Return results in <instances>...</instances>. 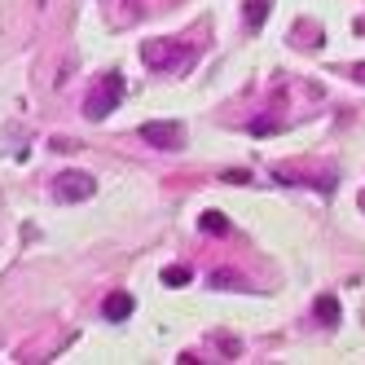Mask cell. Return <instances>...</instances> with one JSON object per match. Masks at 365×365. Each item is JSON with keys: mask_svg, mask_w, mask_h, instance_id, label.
<instances>
[{"mask_svg": "<svg viewBox=\"0 0 365 365\" xmlns=\"http://www.w3.org/2000/svg\"><path fill=\"white\" fill-rule=\"evenodd\" d=\"M119 97H123V75L119 71H110L106 80H101V88L97 93H88V101H84V115L93 119V123H101L115 106H119Z\"/></svg>", "mask_w": 365, "mask_h": 365, "instance_id": "obj_1", "label": "cell"}, {"mask_svg": "<svg viewBox=\"0 0 365 365\" xmlns=\"http://www.w3.org/2000/svg\"><path fill=\"white\" fill-rule=\"evenodd\" d=\"M141 62L150 71H168V66H180V62H194V48H180V44H168V40H145Z\"/></svg>", "mask_w": 365, "mask_h": 365, "instance_id": "obj_2", "label": "cell"}, {"mask_svg": "<svg viewBox=\"0 0 365 365\" xmlns=\"http://www.w3.org/2000/svg\"><path fill=\"white\" fill-rule=\"evenodd\" d=\"M198 225H202V233H229V220H225L220 212H202Z\"/></svg>", "mask_w": 365, "mask_h": 365, "instance_id": "obj_10", "label": "cell"}, {"mask_svg": "<svg viewBox=\"0 0 365 365\" xmlns=\"http://www.w3.org/2000/svg\"><path fill=\"white\" fill-rule=\"evenodd\" d=\"M133 308H137V299L128 295V291H115V295H106V304H101L106 322H128V317H133Z\"/></svg>", "mask_w": 365, "mask_h": 365, "instance_id": "obj_5", "label": "cell"}, {"mask_svg": "<svg viewBox=\"0 0 365 365\" xmlns=\"http://www.w3.org/2000/svg\"><path fill=\"white\" fill-rule=\"evenodd\" d=\"M93 194H97V180L84 176V172H62L58 185H53V198L58 202H88Z\"/></svg>", "mask_w": 365, "mask_h": 365, "instance_id": "obj_3", "label": "cell"}, {"mask_svg": "<svg viewBox=\"0 0 365 365\" xmlns=\"http://www.w3.org/2000/svg\"><path fill=\"white\" fill-rule=\"evenodd\" d=\"M352 80H356V84H365V62H356V66H352Z\"/></svg>", "mask_w": 365, "mask_h": 365, "instance_id": "obj_13", "label": "cell"}, {"mask_svg": "<svg viewBox=\"0 0 365 365\" xmlns=\"http://www.w3.org/2000/svg\"><path fill=\"white\" fill-rule=\"evenodd\" d=\"M225 180H229V185H247L251 176H247V172H225Z\"/></svg>", "mask_w": 365, "mask_h": 365, "instance_id": "obj_12", "label": "cell"}, {"mask_svg": "<svg viewBox=\"0 0 365 365\" xmlns=\"http://www.w3.org/2000/svg\"><path fill=\"white\" fill-rule=\"evenodd\" d=\"M317 322L330 326V330L339 326V299H334V295H322V299H317Z\"/></svg>", "mask_w": 365, "mask_h": 365, "instance_id": "obj_7", "label": "cell"}, {"mask_svg": "<svg viewBox=\"0 0 365 365\" xmlns=\"http://www.w3.org/2000/svg\"><path fill=\"white\" fill-rule=\"evenodd\" d=\"M141 141L154 145V150H180V145H185V128H180V123H168V119L141 123Z\"/></svg>", "mask_w": 365, "mask_h": 365, "instance_id": "obj_4", "label": "cell"}, {"mask_svg": "<svg viewBox=\"0 0 365 365\" xmlns=\"http://www.w3.org/2000/svg\"><path fill=\"white\" fill-rule=\"evenodd\" d=\"M277 128H282L277 119H255V123H251V133H255V137H269V133H277Z\"/></svg>", "mask_w": 365, "mask_h": 365, "instance_id": "obj_11", "label": "cell"}, {"mask_svg": "<svg viewBox=\"0 0 365 365\" xmlns=\"http://www.w3.org/2000/svg\"><path fill=\"white\" fill-rule=\"evenodd\" d=\"M356 202H361V212H365V190H361V194H356Z\"/></svg>", "mask_w": 365, "mask_h": 365, "instance_id": "obj_14", "label": "cell"}, {"mask_svg": "<svg viewBox=\"0 0 365 365\" xmlns=\"http://www.w3.org/2000/svg\"><path fill=\"white\" fill-rule=\"evenodd\" d=\"M212 286H220V291H247L242 273H233V269H212Z\"/></svg>", "mask_w": 365, "mask_h": 365, "instance_id": "obj_6", "label": "cell"}, {"mask_svg": "<svg viewBox=\"0 0 365 365\" xmlns=\"http://www.w3.org/2000/svg\"><path fill=\"white\" fill-rule=\"evenodd\" d=\"M269 9H273V0H251V5H247V27L259 31V27H264V18H269Z\"/></svg>", "mask_w": 365, "mask_h": 365, "instance_id": "obj_8", "label": "cell"}, {"mask_svg": "<svg viewBox=\"0 0 365 365\" xmlns=\"http://www.w3.org/2000/svg\"><path fill=\"white\" fill-rule=\"evenodd\" d=\"M159 277H163V286H190V277H194V273H190L185 264H168Z\"/></svg>", "mask_w": 365, "mask_h": 365, "instance_id": "obj_9", "label": "cell"}]
</instances>
